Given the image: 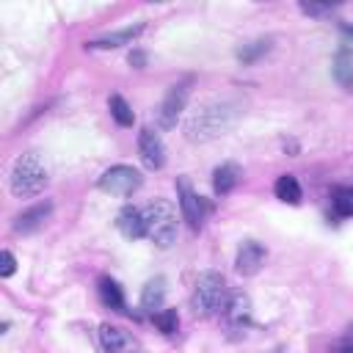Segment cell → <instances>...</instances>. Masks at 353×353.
Instances as JSON below:
<instances>
[{"instance_id":"obj_1","label":"cell","mask_w":353,"mask_h":353,"mask_svg":"<svg viewBox=\"0 0 353 353\" xmlns=\"http://www.w3.org/2000/svg\"><path fill=\"white\" fill-rule=\"evenodd\" d=\"M240 116V108L232 99H212L204 102L201 108H196L188 121H185V138L193 143H204L212 141L218 135H223L229 127H234Z\"/></svg>"},{"instance_id":"obj_2","label":"cell","mask_w":353,"mask_h":353,"mask_svg":"<svg viewBox=\"0 0 353 353\" xmlns=\"http://www.w3.org/2000/svg\"><path fill=\"white\" fill-rule=\"evenodd\" d=\"M229 303V287L223 281L221 273L207 270L196 279L193 295H190V306L196 312V317H215L218 312H223Z\"/></svg>"},{"instance_id":"obj_3","label":"cell","mask_w":353,"mask_h":353,"mask_svg":"<svg viewBox=\"0 0 353 353\" xmlns=\"http://www.w3.org/2000/svg\"><path fill=\"white\" fill-rule=\"evenodd\" d=\"M47 168L44 163L39 160L36 152H28V154H19L14 168H11V193L17 199H30V196H39L44 188H47Z\"/></svg>"},{"instance_id":"obj_4","label":"cell","mask_w":353,"mask_h":353,"mask_svg":"<svg viewBox=\"0 0 353 353\" xmlns=\"http://www.w3.org/2000/svg\"><path fill=\"white\" fill-rule=\"evenodd\" d=\"M143 223H146V237L160 245L168 248L176 240V210L171 201L165 199H154L143 207Z\"/></svg>"},{"instance_id":"obj_5","label":"cell","mask_w":353,"mask_h":353,"mask_svg":"<svg viewBox=\"0 0 353 353\" xmlns=\"http://www.w3.org/2000/svg\"><path fill=\"white\" fill-rule=\"evenodd\" d=\"M99 188L113 196H130L141 188V171H135L132 165H110L99 176Z\"/></svg>"},{"instance_id":"obj_6","label":"cell","mask_w":353,"mask_h":353,"mask_svg":"<svg viewBox=\"0 0 353 353\" xmlns=\"http://www.w3.org/2000/svg\"><path fill=\"white\" fill-rule=\"evenodd\" d=\"M138 152H141V160H143V165L149 171L163 168V163H165V146H163L160 135L152 127H143L138 132Z\"/></svg>"},{"instance_id":"obj_7","label":"cell","mask_w":353,"mask_h":353,"mask_svg":"<svg viewBox=\"0 0 353 353\" xmlns=\"http://www.w3.org/2000/svg\"><path fill=\"white\" fill-rule=\"evenodd\" d=\"M185 99H188V88H185V85L168 88V94L163 97V102H160V108H157V124H160L163 130L176 127V119H179V113L185 110Z\"/></svg>"},{"instance_id":"obj_8","label":"cell","mask_w":353,"mask_h":353,"mask_svg":"<svg viewBox=\"0 0 353 353\" xmlns=\"http://www.w3.org/2000/svg\"><path fill=\"white\" fill-rule=\"evenodd\" d=\"M176 190H179V207H182L185 221L190 223V229H201V221H204V204H201V199L193 193V188H190V182L185 176L176 179Z\"/></svg>"},{"instance_id":"obj_9","label":"cell","mask_w":353,"mask_h":353,"mask_svg":"<svg viewBox=\"0 0 353 353\" xmlns=\"http://www.w3.org/2000/svg\"><path fill=\"white\" fill-rule=\"evenodd\" d=\"M265 256H268V251H265L262 243H256V240H245V243L237 248L234 270H237L240 276H254V273L265 265Z\"/></svg>"},{"instance_id":"obj_10","label":"cell","mask_w":353,"mask_h":353,"mask_svg":"<svg viewBox=\"0 0 353 353\" xmlns=\"http://www.w3.org/2000/svg\"><path fill=\"white\" fill-rule=\"evenodd\" d=\"M223 317L232 328H245L248 320H251V298L245 292H232L229 303L223 309Z\"/></svg>"},{"instance_id":"obj_11","label":"cell","mask_w":353,"mask_h":353,"mask_svg":"<svg viewBox=\"0 0 353 353\" xmlns=\"http://www.w3.org/2000/svg\"><path fill=\"white\" fill-rule=\"evenodd\" d=\"M119 223V232L127 237V240H138V237H146V223H143V210L138 207H124L116 218Z\"/></svg>"},{"instance_id":"obj_12","label":"cell","mask_w":353,"mask_h":353,"mask_svg":"<svg viewBox=\"0 0 353 353\" xmlns=\"http://www.w3.org/2000/svg\"><path fill=\"white\" fill-rule=\"evenodd\" d=\"M50 210H52L50 201H44V204H36V207L19 212V215L14 218V232H17V234H30V232H36L39 226H44Z\"/></svg>"},{"instance_id":"obj_13","label":"cell","mask_w":353,"mask_h":353,"mask_svg":"<svg viewBox=\"0 0 353 353\" xmlns=\"http://www.w3.org/2000/svg\"><path fill=\"white\" fill-rule=\"evenodd\" d=\"M143 25H135V28H124V30H116V33H108V36H99L94 41H88L91 50H113V47H121V44H132L138 36H141Z\"/></svg>"},{"instance_id":"obj_14","label":"cell","mask_w":353,"mask_h":353,"mask_svg":"<svg viewBox=\"0 0 353 353\" xmlns=\"http://www.w3.org/2000/svg\"><path fill=\"white\" fill-rule=\"evenodd\" d=\"M237 182H240V165H237V163H223V165H218L215 174H212V190H215L218 196L232 193V190L237 188Z\"/></svg>"},{"instance_id":"obj_15","label":"cell","mask_w":353,"mask_h":353,"mask_svg":"<svg viewBox=\"0 0 353 353\" xmlns=\"http://www.w3.org/2000/svg\"><path fill=\"white\" fill-rule=\"evenodd\" d=\"M163 298H165V279H152L146 287H143V292H141V306L146 309V312H152L154 314V309L160 312V306H163Z\"/></svg>"},{"instance_id":"obj_16","label":"cell","mask_w":353,"mask_h":353,"mask_svg":"<svg viewBox=\"0 0 353 353\" xmlns=\"http://www.w3.org/2000/svg\"><path fill=\"white\" fill-rule=\"evenodd\" d=\"M99 339H102L105 353H121V350L130 345V336H127L119 325H108V323L99 328Z\"/></svg>"},{"instance_id":"obj_17","label":"cell","mask_w":353,"mask_h":353,"mask_svg":"<svg viewBox=\"0 0 353 353\" xmlns=\"http://www.w3.org/2000/svg\"><path fill=\"white\" fill-rule=\"evenodd\" d=\"M273 190H276V199H281L287 204H298L301 201V185H298V179L292 174L279 176L276 185H273Z\"/></svg>"},{"instance_id":"obj_18","label":"cell","mask_w":353,"mask_h":353,"mask_svg":"<svg viewBox=\"0 0 353 353\" xmlns=\"http://www.w3.org/2000/svg\"><path fill=\"white\" fill-rule=\"evenodd\" d=\"M99 298L110 309H124V292L113 279H99Z\"/></svg>"},{"instance_id":"obj_19","label":"cell","mask_w":353,"mask_h":353,"mask_svg":"<svg viewBox=\"0 0 353 353\" xmlns=\"http://www.w3.org/2000/svg\"><path fill=\"white\" fill-rule=\"evenodd\" d=\"M108 108H110V116L116 119V124H121V127H132V121H135V113H132V108L124 102V97H110V102H108Z\"/></svg>"},{"instance_id":"obj_20","label":"cell","mask_w":353,"mask_h":353,"mask_svg":"<svg viewBox=\"0 0 353 353\" xmlns=\"http://www.w3.org/2000/svg\"><path fill=\"white\" fill-rule=\"evenodd\" d=\"M334 80H336L345 91H353V61H350V58L339 55V58L334 61Z\"/></svg>"},{"instance_id":"obj_21","label":"cell","mask_w":353,"mask_h":353,"mask_svg":"<svg viewBox=\"0 0 353 353\" xmlns=\"http://www.w3.org/2000/svg\"><path fill=\"white\" fill-rule=\"evenodd\" d=\"M152 320H154V325H157L163 334H174V331L179 328V314H176V309H160V312L152 314Z\"/></svg>"},{"instance_id":"obj_22","label":"cell","mask_w":353,"mask_h":353,"mask_svg":"<svg viewBox=\"0 0 353 353\" xmlns=\"http://www.w3.org/2000/svg\"><path fill=\"white\" fill-rule=\"evenodd\" d=\"M334 212L342 215V218L353 215V190L350 188H339L334 193Z\"/></svg>"},{"instance_id":"obj_23","label":"cell","mask_w":353,"mask_h":353,"mask_svg":"<svg viewBox=\"0 0 353 353\" xmlns=\"http://www.w3.org/2000/svg\"><path fill=\"white\" fill-rule=\"evenodd\" d=\"M268 47H270V41H251V44H243L240 50H237V58L243 61V63H254L262 52H268Z\"/></svg>"},{"instance_id":"obj_24","label":"cell","mask_w":353,"mask_h":353,"mask_svg":"<svg viewBox=\"0 0 353 353\" xmlns=\"http://www.w3.org/2000/svg\"><path fill=\"white\" fill-rule=\"evenodd\" d=\"M14 270H17V259H14V254H11V251H0V276L8 279Z\"/></svg>"},{"instance_id":"obj_25","label":"cell","mask_w":353,"mask_h":353,"mask_svg":"<svg viewBox=\"0 0 353 353\" xmlns=\"http://www.w3.org/2000/svg\"><path fill=\"white\" fill-rule=\"evenodd\" d=\"M301 11L303 14H312V17H323V14H331L334 6H317V3H301Z\"/></svg>"},{"instance_id":"obj_26","label":"cell","mask_w":353,"mask_h":353,"mask_svg":"<svg viewBox=\"0 0 353 353\" xmlns=\"http://www.w3.org/2000/svg\"><path fill=\"white\" fill-rule=\"evenodd\" d=\"M342 50L345 52H353V28H345L342 30Z\"/></svg>"},{"instance_id":"obj_27","label":"cell","mask_w":353,"mask_h":353,"mask_svg":"<svg viewBox=\"0 0 353 353\" xmlns=\"http://www.w3.org/2000/svg\"><path fill=\"white\" fill-rule=\"evenodd\" d=\"M143 61H146V55H143V52H132V55H130V63H135L138 69H141V63H143Z\"/></svg>"},{"instance_id":"obj_28","label":"cell","mask_w":353,"mask_h":353,"mask_svg":"<svg viewBox=\"0 0 353 353\" xmlns=\"http://www.w3.org/2000/svg\"><path fill=\"white\" fill-rule=\"evenodd\" d=\"M339 353H353V347H345V350H339Z\"/></svg>"}]
</instances>
